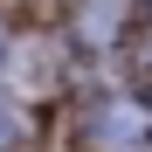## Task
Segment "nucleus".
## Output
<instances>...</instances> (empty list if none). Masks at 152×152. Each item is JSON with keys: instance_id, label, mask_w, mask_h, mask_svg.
<instances>
[{"instance_id": "nucleus-5", "label": "nucleus", "mask_w": 152, "mask_h": 152, "mask_svg": "<svg viewBox=\"0 0 152 152\" xmlns=\"http://www.w3.org/2000/svg\"><path fill=\"white\" fill-rule=\"evenodd\" d=\"M145 7H152V0H145Z\"/></svg>"}, {"instance_id": "nucleus-1", "label": "nucleus", "mask_w": 152, "mask_h": 152, "mask_svg": "<svg viewBox=\"0 0 152 152\" xmlns=\"http://www.w3.org/2000/svg\"><path fill=\"white\" fill-rule=\"evenodd\" d=\"M145 132H152V118H145L138 97H97V104L83 111V138L104 145V152H132Z\"/></svg>"}, {"instance_id": "nucleus-4", "label": "nucleus", "mask_w": 152, "mask_h": 152, "mask_svg": "<svg viewBox=\"0 0 152 152\" xmlns=\"http://www.w3.org/2000/svg\"><path fill=\"white\" fill-rule=\"evenodd\" d=\"M145 76H152V42H145Z\"/></svg>"}, {"instance_id": "nucleus-2", "label": "nucleus", "mask_w": 152, "mask_h": 152, "mask_svg": "<svg viewBox=\"0 0 152 152\" xmlns=\"http://www.w3.org/2000/svg\"><path fill=\"white\" fill-rule=\"evenodd\" d=\"M111 21H118V14H111V0H90V7L76 14V28H90L97 42H104V35H111Z\"/></svg>"}, {"instance_id": "nucleus-3", "label": "nucleus", "mask_w": 152, "mask_h": 152, "mask_svg": "<svg viewBox=\"0 0 152 152\" xmlns=\"http://www.w3.org/2000/svg\"><path fill=\"white\" fill-rule=\"evenodd\" d=\"M14 138H21V118H14V111H7V104H0V152H7V145H14Z\"/></svg>"}]
</instances>
